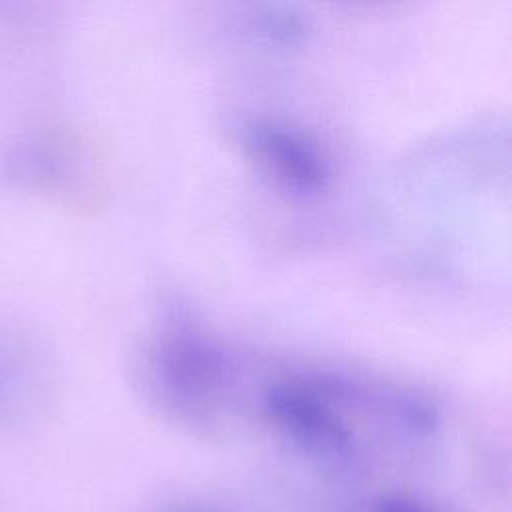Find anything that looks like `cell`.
Wrapping results in <instances>:
<instances>
[{
  "label": "cell",
  "mask_w": 512,
  "mask_h": 512,
  "mask_svg": "<svg viewBox=\"0 0 512 512\" xmlns=\"http://www.w3.org/2000/svg\"><path fill=\"white\" fill-rule=\"evenodd\" d=\"M154 384L184 416H206L224 380V358L194 334H168L152 350Z\"/></svg>",
  "instance_id": "3"
},
{
  "label": "cell",
  "mask_w": 512,
  "mask_h": 512,
  "mask_svg": "<svg viewBox=\"0 0 512 512\" xmlns=\"http://www.w3.org/2000/svg\"><path fill=\"white\" fill-rule=\"evenodd\" d=\"M246 146L252 158L280 184L300 194H314L328 182V162L298 132L258 122L248 128Z\"/></svg>",
  "instance_id": "4"
},
{
  "label": "cell",
  "mask_w": 512,
  "mask_h": 512,
  "mask_svg": "<svg viewBox=\"0 0 512 512\" xmlns=\"http://www.w3.org/2000/svg\"><path fill=\"white\" fill-rule=\"evenodd\" d=\"M56 364L40 336L16 318L0 314V432H12L48 406Z\"/></svg>",
  "instance_id": "2"
},
{
  "label": "cell",
  "mask_w": 512,
  "mask_h": 512,
  "mask_svg": "<svg viewBox=\"0 0 512 512\" xmlns=\"http://www.w3.org/2000/svg\"><path fill=\"white\" fill-rule=\"evenodd\" d=\"M0 180L64 206H88L98 190L96 160L70 128L38 124L0 142Z\"/></svg>",
  "instance_id": "1"
}]
</instances>
